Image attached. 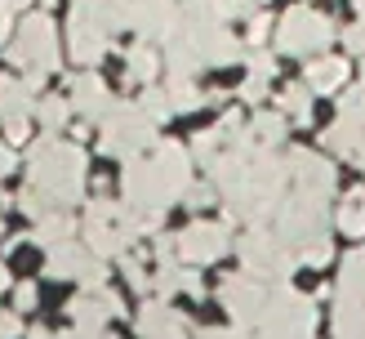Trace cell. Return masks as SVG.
<instances>
[{
	"label": "cell",
	"instance_id": "7402d4cb",
	"mask_svg": "<svg viewBox=\"0 0 365 339\" xmlns=\"http://www.w3.org/2000/svg\"><path fill=\"white\" fill-rule=\"evenodd\" d=\"M267 76H259V71H250V76H245V85H241V94L250 98V103H259L263 94H267V85H263Z\"/></svg>",
	"mask_w": 365,
	"mask_h": 339
},
{
	"label": "cell",
	"instance_id": "2e32d148",
	"mask_svg": "<svg viewBox=\"0 0 365 339\" xmlns=\"http://www.w3.org/2000/svg\"><path fill=\"white\" fill-rule=\"evenodd\" d=\"M156 71H160V54H156L152 45L130 49V76H134V81H156Z\"/></svg>",
	"mask_w": 365,
	"mask_h": 339
},
{
	"label": "cell",
	"instance_id": "603a6c76",
	"mask_svg": "<svg viewBox=\"0 0 365 339\" xmlns=\"http://www.w3.org/2000/svg\"><path fill=\"white\" fill-rule=\"evenodd\" d=\"M187 206H214V188L210 183H187Z\"/></svg>",
	"mask_w": 365,
	"mask_h": 339
},
{
	"label": "cell",
	"instance_id": "52a82bcc",
	"mask_svg": "<svg viewBox=\"0 0 365 339\" xmlns=\"http://www.w3.org/2000/svg\"><path fill=\"white\" fill-rule=\"evenodd\" d=\"M45 273H49V277H81L85 285H98V281L107 277V273H103V263H98V255H89V250L71 246V237L49 250Z\"/></svg>",
	"mask_w": 365,
	"mask_h": 339
},
{
	"label": "cell",
	"instance_id": "9c48e42d",
	"mask_svg": "<svg viewBox=\"0 0 365 339\" xmlns=\"http://www.w3.org/2000/svg\"><path fill=\"white\" fill-rule=\"evenodd\" d=\"M178 250H182V259H192V263H210L227 250V228L223 223H192L178 237Z\"/></svg>",
	"mask_w": 365,
	"mask_h": 339
},
{
	"label": "cell",
	"instance_id": "4dcf8cb0",
	"mask_svg": "<svg viewBox=\"0 0 365 339\" xmlns=\"http://www.w3.org/2000/svg\"><path fill=\"white\" fill-rule=\"evenodd\" d=\"M5 285H9V273H5V268H0V290H5Z\"/></svg>",
	"mask_w": 365,
	"mask_h": 339
},
{
	"label": "cell",
	"instance_id": "4fadbf2b",
	"mask_svg": "<svg viewBox=\"0 0 365 339\" xmlns=\"http://www.w3.org/2000/svg\"><path fill=\"white\" fill-rule=\"evenodd\" d=\"M71 237V219L67 214H41V228L31 232V241H41V246H58V241H67Z\"/></svg>",
	"mask_w": 365,
	"mask_h": 339
},
{
	"label": "cell",
	"instance_id": "e575fe53",
	"mask_svg": "<svg viewBox=\"0 0 365 339\" xmlns=\"http://www.w3.org/2000/svg\"><path fill=\"white\" fill-rule=\"evenodd\" d=\"M361 89H365V85H361Z\"/></svg>",
	"mask_w": 365,
	"mask_h": 339
},
{
	"label": "cell",
	"instance_id": "5bb4252c",
	"mask_svg": "<svg viewBox=\"0 0 365 339\" xmlns=\"http://www.w3.org/2000/svg\"><path fill=\"white\" fill-rule=\"evenodd\" d=\"M339 228L348 232V237H361V232H365V188H356L352 201L339 206Z\"/></svg>",
	"mask_w": 365,
	"mask_h": 339
},
{
	"label": "cell",
	"instance_id": "d6986e66",
	"mask_svg": "<svg viewBox=\"0 0 365 339\" xmlns=\"http://www.w3.org/2000/svg\"><path fill=\"white\" fill-rule=\"evenodd\" d=\"M143 112H148L152 121H165L174 112V103H170V89H148L143 94Z\"/></svg>",
	"mask_w": 365,
	"mask_h": 339
},
{
	"label": "cell",
	"instance_id": "484cf974",
	"mask_svg": "<svg viewBox=\"0 0 365 339\" xmlns=\"http://www.w3.org/2000/svg\"><path fill=\"white\" fill-rule=\"evenodd\" d=\"M18 335H23V321H18L14 313H5L0 317V339H18Z\"/></svg>",
	"mask_w": 365,
	"mask_h": 339
},
{
	"label": "cell",
	"instance_id": "6da1fadb",
	"mask_svg": "<svg viewBox=\"0 0 365 339\" xmlns=\"http://www.w3.org/2000/svg\"><path fill=\"white\" fill-rule=\"evenodd\" d=\"M31 178L36 192L49 196V206H67L81 196V178H85V156L71 143H36L31 148Z\"/></svg>",
	"mask_w": 365,
	"mask_h": 339
},
{
	"label": "cell",
	"instance_id": "7a4b0ae2",
	"mask_svg": "<svg viewBox=\"0 0 365 339\" xmlns=\"http://www.w3.org/2000/svg\"><path fill=\"white\" fill-rule=\"evenodd\" d=\"M259 335L263 339H307L312 335V303L294 290H277V299H267L259 313Z\"/></svg>",
	"mask_w": 365,
	"mask_h": 339
},
{
	"label": "cell",
	"instance_id": "cb8c5ba5",
	"mask_svg": "<svg viewBox=\"0 0 365 339\" xmlns=\"http://www.w3.org/2000/svg\"><path fill=\"white\" fill-rule=\"evenodd\" d=\"M343 45H348L352 54H365V18H361L356 27H348V31H343Z\"/></svg>",
	"mask_w": 365,
	"mask_h": 339
},
{
	"label": "cell",
	"instance_id": "ffe728a7",
	"mask_svg": "<svg viewBox=\"0 0 365 339\" xmlns=\"http://www.w3.org/2000/svg\"><path fill=\"white\" fill-rule=\"evenodd\" d=\"M27 138V121H23V112H9L5 116V143H23Z\"/></svg>",
	"mask_w": 365,
	"mask_h": 339
},
{
	"label": "cell",
	"instance_id": "8fae6325",
	"mask_svg": "<svg viewBox=\"0 0 365 339\" xmlns=\"http://www.w3.org/2000/svg\"><path fill=\"white\" fill-rule=\"evenodd\" d=\"M120 313V303H116V295H107V290H89V295H81L76 303H71V317L76 321H85V326H103L107 317H116Z\"/></svg>",
	"mask_w": 365,
	"mask_h": 339
},
{
	"label": "cell",
	"instance_id": "d6a6232c",
	"mask_svg": "<svg viewBox=\"0 0 365 339\" xmlns=\"http://www.w3.org/2000/svg\"><path fill=\"white\" fill-rule=\"evenodd\" d=\"M31 339H49V330H31Z\"/></svg>",
	"mask_w": 365,
	"mask_h": 339
},
{
	"label": "cell",
	"instance_id": "d4e9b609",
	"mask_svg": "<svg viewBox=\"0 0 365 339\" xmlns=\"http://www.w3.org/2000/svg\"><path fill=\"white\" fill-rule=\"evenodd\" d=\"M245 59H250V71H259V76H272V67H277L272 54H245Z\"/></svg>",
	"mask_w": 365,
	"mask_h": 339
},
{
	"label": "cell",
	"instance_id": "7c38bea8",
	"mask_svg": "<svg viewBox=\"0 0 365 339\" xmlns=\"http://www.w3.org/2000/svg\"><path fill=\"white\" fill-rule=\"evenodd\" d=\"M343 81H348V63L343 59H312L307 63V85L317 94H334V89H343Z\"/></svg>",
	"mask_w": 365,
	"mask_h": 339
},
{
	"label": "cell",
	"instance_id": "3957f363",
	"mask_svg": "<svg viewBox=\"0 0 365 339\" xmlns=\"http://www.w3.org/2000/svg\"><path fill=\"white\" fill-rule=\"evenodd\" d=\"M156 138V121L143 112V103L134 107V103H120V107H112L107 112V134H103V148L107 152H120L125 161L130 156H138L148 143Z\"/></svg>",
	"mask_w": 365,
	"mask_h": 339
},
{
	"label": "cell",
	"instance_id": "f1b7e54d",
	"mask_svg": "<svg viewBox=\"0 0 365 339\" xmlns=\"http://www.w3.org/2000/svg\"><path fill=\"white\" fill-rule=\"evenodd\" d=\"M125 263V277H130L134 285H148V277H143V268H138V259H120Z\"/></svg>",
	"mask_w": 365,
	"mask_h": 339
},
{
	"label": "cell",
	"instance_id": "277c9868",
	"mask_svg": "<svg viewBox=\"0 0 365 339\" xmlns=\"http://www.w3.org/2000/svg\"><path fill=\"white\" fill-rule=\"evenodd\" d=\"M9 59H18L27 71H45V76L58 67V41H53V23H49L45 14H27L23 18Z\"/></svg>",
	"mask_w": 365,
	"mask_h": 339
},
{
	"label": "cell",
	"instance_id": "ac0fdd59",
	"mask_svg": "<svg viewBox=\"0 0 365 339\" xmlns=\"http://www.w3.org/2000/svg\"><path fill=\"white\" fill-rule=\"evenodd\" d=\"M281 134H285V116H277V112H259V116H254V138L281 143Z\"/></svg>",
	"mask_w": 365,
	"mask_h": 339
},
{
	"label": "cell",
	"instance_id": "44dd1931",
	"mask_svg": "<svg viewBox=\"0 0 365 339\" xmlns=\"http://www.w3.org/2000/svg\"><path fill=\"white\" fill-rule=\"evenodd\" d=\"M31 308H36V285L23 281V285L14 290V313H31Z\"/></svg>",
	"mask_w": 365,
	"mask_h": 339
},
{
	"label": "cell",
	"instance_id": "8992f818",
	"mask_svg": "<svg viewBox=\"0 0 365 339\" xmlns=\"http://www.w3.org/2000/svg\"><path fill=\"white\" fill-rule=\"evenodd\" d=\"M241 259H245V273H254V277H285L289 268H294L289 255H285V241L267 237L263 228L241 241Z\"/></svg>",
	"mask_w": 365,
	"mask_h": 339
},
{
	"label": "cell",
	"instance_id": "5b68a950",
	"mask_svg": "<svg viewBox=\"0 0 365 339\" xmlns=\"http://www.w3.org/2000/svg\"><path fill=\"white\" fill-rule=\"evenodd\" d=\"M330 41H334V23L317 9H289L281 31H277V45L285 54H317Z\"/></svg>",
	"mask_w": 365,
	"mask_h": 339
},
{
	"label": "cell",
	"instance_id": "9a60e30c",
	"mask_svg": "<svg viewBox=\"0 0 365 339\" xmlns=\"http://www.w3.org/2000/svg\"><path fill=\"white\" fill-rule=\"evenodd\" d=\"M281 107H285V121H307L312 116V85H294V89H285V98H281Z\"/></svg>",
	"mask_w": 365,
	"mask_h": 339
},
{
	"label": "cell",
	"instance_id": "83f0119b",
	"mask_svg": "<svg viewBox=\"0 0 365 339\" xmlns=\"http://www.w3.org/2000/svg\"><path fill=\"white\" fill-rule=\"evenodd\" d=\"M267 36V14H254L250 18V41H263Z\"/></svg>",
	"mask_w": 365,
	"mask_h": 339
},
{
	"label": "cell",
	"instance_id": "836d02e7",
	"mask_svg": "<svg viewBox=\"0 0 365 339\" xmlns=\"http://www.w3.org/2000/svg\"><path fill=\"white\" fill-rule=\"evenodd\" d=\"M356 9H361V18H365V0H356Z\"/></svg>",
	"mask_w": 365,
	"mask_h": 339
},
{
	"label": "cell",
	"instance_id": "e0dca14e",
	"mask_svg": "<svg viewBox=\"0 0 365 339\" xmlns=\"http://www.w3.org/2000/svg\"><path fill=\"white\" fill-rule=\"evenodd\" d=\"M36 112H41V125H45V130H63L67 116H71V107H67L63 98H41V107H36Z\"/></svg>",
	"mask_w": 365,
	"mask_h": 339
},
{
	"label": "cell",
	"instance_id": "ba28073f",
	"mask_svg": "<svg viewBox=\"0 0 365 339\" xmlns=\"http://www.w3.org/2000/svg\"><path fill=\"white\" fill-rule=\"evenodd\" d=\"M218 295H223V303H227V308L236 313V321H259L263 303H267V295H263V281L254 277V273L227 277L223 285H218Z\"/></svg>",
	"mask_w": 365,
	"mask_h": 339
},
{
	"label": "cell",
	"instance_id": "1f68e13d",
	"mask_svg": "<svg viewBox=\"0 0 365 339\" xmlns=\"http://www.w3.org/2000/svg\"><path fill=\"white\" fill-rule=\"evenodd\" d=\"M9 5H14V9H27V5H31V0H9Z\"/></svg>",
	"mask_w": 365,
	"mask_h": 339
},
{
	"label": "cell",
	"instance_id": "4316f807",
	"mask_svg": "<svg viewBox=\"0 0 365 339\" xmlns=\"http://www.w3.org/2000/svg\"><path fill=\"white\" fill-rule=\"evenodd\" d=\"M9 27H14V5H9V0H0V45L9 41Z\"/></svg>",
	"mask_w": 365,
	"mask_h": 339
},
{
	"label": "cell",
	"instance_id": "30bf717a",
	"mask_svg": "<svg viewBox=\"0 0 365 339\" xmlns=\"http://www.w3.org/2000/svg\"><path fill=\"white\" fill-rule=\"evenodd\" d=\"M71 85H76L71 89V103L85 112V121H98L103 112H112V98H107V89H103L98 76H76Z\"/></svg>",
	"mask_w": 365,
	"mask_h": 339
},
{
	"label": "cell",
	"instance_id": "f546056e",
	"mask_svg": "<svg viewBox=\"0 0 365 339\" xmlns=\"http://www.w3.org/2000/svg\"><path fill=\"white\" fill-rule=\"evenodd\" d=\"M18 166V156H14V148H9V143H0V174H9Z\"/></svg>",
	"mask_w": 365,
	"mask_h": 339
}]
</instances>
